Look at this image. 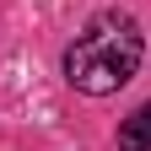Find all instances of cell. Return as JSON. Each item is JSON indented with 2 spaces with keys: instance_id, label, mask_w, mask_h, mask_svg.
I'll return each mask as SVG.
<instances>
[{
  "instance_id": "1",
  "label": "cell",
  "mask_w": 151,
  "mask_h": 151,
  "mask_svg": "<svg viewBox=\"0 0 151 151\" xmlns=\"http://www.w3.org/2000/svg\"><path fill=\"white\" fill-rule=\"evenodd\" d=\"M140 54H146V38L135 27V16L108 11L65 49V81L76 92H86V97H108L124 81H135Z\"/></svg>"
},
{
  "instance_id": "2",
  "label": "cell",
  "mask_w": 151,
  "mask_h": 151,
  "mask_svg": "<svg viewBox=\"0 0 151 151\" xmlns=\"http://www.w3.org/2000/svg\"><path fill=\"white\" fill-rule=\"evenodd\" d=\"M119 151H151V103H140L119 124Z\"/></svg>"
}]
</instances>
